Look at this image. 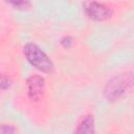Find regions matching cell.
<instances>
[{
	"label": "cell",
	"mask_w": 134,
	"mask_h": 134,
	"mask_svg": "<svg viewBox=\"0 0 134 134\" xmlns=\"http://www.w3.org/2000/svg\"><path fill=\"white\" fill-rule=\"evenodd\" d=\"M133 87V73L128 71L115 75L107 82L104 88V96L108 102H116L124 97L132 90Z\"/></svg>",
	"instance_id": "cell-1"
},
{
	"label": "cell",
	"mask_w": 134,
	"mask_h": 134,
	"mask_svg": "<svg viewBox=\"0 0 134 134\" xmlns=\"http://www.w3.org/2000/svg\"><path fill=\"white\" fill-rule=\"evenodd\" d=\"M23 54L31 66L43 73H52L54 65L49 57L35 43H27L23 47Z\"/></svg>",
	"instance_id": "cell-2"
},
{
	"label": "cell",
	"mask_w": 134,
	"mask_h": 134,
	"mask_svg": "<svg viewBox=\"0 0 134 134\" xmlns=\"http://www.w3.org/2000/svg\"><path fill=\"white\" fill-rule=\"evenodd\" d=\"M83 8L86 15L94 21H105L112 17L113 9L99 2H84Z\"/></svg>",
	"instance_id": "cell-3"
},
{
	"label": "cell",
	"mask_w": 134,
	"mask_h": 134,
	"mask_svg": "<svg viewBox=\"0 0 134 134\" xmlns=\"http://www.w3.org/2000/svg\"><path fill=\"white\" fill-rule=\"evenodd\" d=\"M27 96L31 102H39L44 95L45 92V80L39 75H30L26 81Z\"/></svg>",
	"instance_id": "cell-4"
},
{
	"label": "cell",
	"mask_w": 134,
	"mask_h": 134,
	"mask_svg": "<svg viewBox=\"0 0 134 134\" xmlns=\"http://www.w3.org/2000/svg\"><path fill=\"white\" fill-rule=\"evenodd\" d=\"M73 134H95V124L93 115L86 114L85 116H83L79 120Z\"/></svg>",
	"instance_id": "cell-5"
},
{
	"label": "cell",
	"mask_w": 134,
	"mask_h": 134,
	"mask_svg": "<svg viewBox=\"0 0 134 134\" xmlns=\"http://www.w3.org/2000/svg\"><path fill=\"white\" fill-rule=\"evenodd\" d=\"M9 5L14 6L16 9H26L30 7V2L28 1H13V2H8Z\"/></svg>",
	"instance_id": "cell-6"
},
{
	"label": "cell",
	"mask_w": 134,
	"mask_h": 134,
	"mask_svg": "<svg viewBox=\"0 0 134 134\" xmlns=\"http://www.w3.org/2000/svg\"><path fill=\"white\" fill-rule=\"evenodd\" d=\"M16 128L13 125L1 124L0 125V134H15Z\"/></svg>",
	"instance_id": "cell-7"
},
{
	"label": "cell",
	"mask_w": 134,
	"mask_h": 134,
	"mask_svg": "<svg viewBox=\"0 0 134 134\" xmlns=\"http://www.w3.org/2000/svg\"><path fill=\"white\" fill-rule=\"evenodd\" d=\"M10 85V82H9V79H7L6 76L0 74V91L1 90H5L9 87Z\"/></svg>",
	"instance_id": "cell-8"
},
{
	"label": "cell",
	"mask_w": 134,
	"mask_h": 134,
	"mask_svg": "<svg viewBox=\"0 0 134 134\" xmlns=\"http://www.w3.org/2000/svg\"><path fill=\"white\" fill-rule=\"evenodd\" d=\"M71 44H72V38H71V37L66 36V37L62 38V40H61V45H62L63 47L68 48V47H70Z\"/></svg>",
	"instance_id": "cell-9"
}]
</instances>
